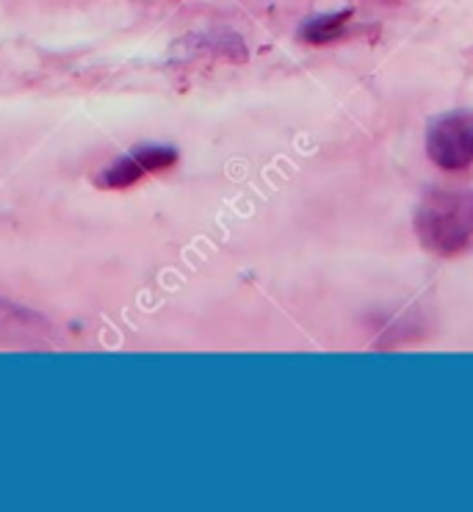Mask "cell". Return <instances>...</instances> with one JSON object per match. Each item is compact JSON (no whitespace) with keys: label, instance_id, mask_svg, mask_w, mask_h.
<instances>
[{"label":"cell","instance_id":"cell-1","mask_svg":"<svg viewBox=\"0 0 473 512\" xmlns=\"http://www.w3.org/2000/svg\"><path fill=\"white\" fill-rule=\"evenodd\" d=\"M415 236L435 255H460L473 244V191H432L415 211Z\"/></svg>","mask_w":473,"mask_h":512},{"label":"cell","instance_id":"cell-2","mask_svg":"<svg viewBox=\"0 0 473 512\" xmlns=\"http://www.w3.org/2000/svg\"><path fill=\"white\" fill-rule=\"evenodd\" d=\"M426 155L446 172L473 167V111L440 117L426 133Z\"/></svg>","mask_w":473,"mask_h":512},{"label":"cell","instance_id":"cell-3","mask_svg":"<svg viewBox=\"0 0 473 512\" xmlns=\"http://www.w3.org/2000/svg\"><path fill=\"white\" fill-rule=\"evenodd\" d=\"M53 335L45 316L0 299V346H42Z\"/></svg>","mask_w":473,"mask_h":512},{"label":"cell","instance_id":"cell-4","mask_svg":"<svg viewBox=\"0 0 473 512\" xmlns=\"http://www.w3.org/2000/svg\"><path fill=\"white\" fill-rule=\"evenodd\" d=\"M144 175H150V172L144 167L142 155L131 153L125 155V158H119L117 164H111L108 169H103V172L97 175V186L108 191L131 189V186H136Z\"/></svg>","mask_w":473,"mask_h":512},{"label":"cell","instance_id":"cell-5","mask_svg":"<svg viewBox=\"0 0 473 512\" xmlns=\"http://www.w3.org/2000/svg\"><path fill=\"white\" fill-rule=\"evenodd\" d=\"M349 20H352V12H349V9H346V12L316 17V20H310V23L302 28V39H305L308 45H330V42H335V39L343 34V28L349 25Z\"/></svg>","mask_w":473,"mask_h":512}]
</instances>
